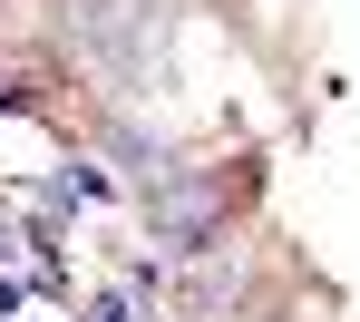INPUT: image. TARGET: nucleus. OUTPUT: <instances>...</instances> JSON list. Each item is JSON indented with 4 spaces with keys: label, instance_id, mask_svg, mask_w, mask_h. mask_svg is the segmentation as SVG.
I'll use <instances>...</instances> for the list:
<instances>
[{
    "label": "nucleus",
    "instance_id": "obj_1",
    "mask_svg": "<svg viewBox=\"0 0 360 322\" xmlns=\"http://www.w3.org/2000/svg\"><path fill=\"white\" fill-rule=\"evenodd\" d=\"M205 225H214V195H166V235H185V244H195Z\"/></svg>",
    "mask_w": 360,
    "mask_h": 322
}]
</instances>
